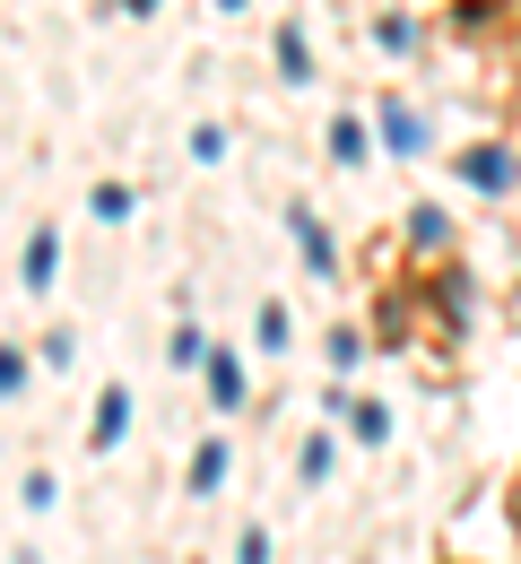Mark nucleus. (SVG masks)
I'll list each match as a JSON object with an SVG mask.
<instances>
[{
    "label": "nucleus",
    "mask_w": 521,
    "mask_h": 564,
    "mask_svg": "<svg viewBox=\"0 0 521 564\" xmlns=\"http://www.w3.org/2000/svg\"><path fill=\"white\" fill-rule=\"evenodd\" d=\"M287 235H296V252L313 261V270H322V279L339 270V243H330V226H322L313 209H287Z\"/></svg>",
    "instance_id": "f257e3e1"
},
{
    "label": "nucleus",
    "mask_w": 521,
    "mask_h": 564,
    "mask_svg": "<svg viewBox=\"0 0 521 564\" xmlns=\"http://www.w3.org/2000/svg\"><path fill=\"white\" fill-rule=\"evenodd\" d=\"M53 270H62V235H53V226H35V235H26V252H18V279L44 295V286H53Z\"/></svg>",
    "instance_id": "f03ea898"
},
{
    "label": "nucleus",
    "mask_w": 521,
    "mask_h": 564,
    "mask_svg": "<svg viewBox=\"0 0 521 564\" xmlns=\"http://www.w3.org/2000/svg\"><path fill=\"white\" fill-rule=\"evenodd\" d=\"M122 434H131V391H122V382H105V400H96V425H87V443H96V452H113Z\"/></svg>",
    "instance_id": "7ed1b4c3"
},
{
    "label": "nucleus",
    "mask_w": 521,
    "mask_h": 564,
    "mask_svg": "<svg viewBox=\"0 0 521 564\" xmlns=\"http://www.w3.org/2000/svg\"><path fill=\"white\" fill-rule=\"evenodd\" d=\"M382 148H391V156H417V148H426V122H417L409 105H382Z\"/></svg>",
    "instance_id": "20e7f679"
},
{
    "label": "nucleus",
    "mask_w": 521,
    "mask_h": 564,
    "mask_svg": "<svg viewBox=\"0 0 521 564\" xmlns=\"http://www.w3.org/2000/svg\"><path fill=\"white\" fill-rule=\"evenodd\" d=\"M200 373H209V400H218V409H243V365H235L226 348H209V365H200Z\"/></svg>",
    "instance_id": "39448f33"
},
{
    "label": "nucleus",
    "mask_w": 521,
    "mask_h": 564,
    "mask_svg": "<svg viewBox=\"0 0 521 564\" xmlns=\"http://www.w3.org/2000/svg\"><path fill=\"white\" fill-rule=\"evenodd\" d=\"M460 174H469L478 192H504V183H513V156H504V148H478V156H460Z\"/></svg>",
    "instance_id": "423d86ee"
},
{
    "label": "nucleus",
    "mask_w": 521,
    "mask_h": 564,
    "mask_svg": "<svg viewBox=\"0 0 521 564\" xmlns=\"http://www.w3.org/2000/svg\"><path fill=\"white\" fill-rule=\"evenodd\" d=\"M218 478H226V443H200L192 452V495H218Z\"/></svg>",
    "instance_id": "0eeeda50"
},
{
    "label": "nucleus",
    "mask_w": 521,
    "mask_h": 564,
    "mask_svg": "<svg viewBox=\"0 0 521 564\" xmlns=\"http://www.w3.org/2000/svg\"><path fill=\"white\" fill-rule=\"evenodd\" d=\"M330 156L339 165H366V122H330Z\"/></svg>",
    "instance_id": "6e6552de"
},
{
    "label": "nucleus",
    "mask_w": 521,
    "mask_h": 564,
    "mask_svg": "<svg viewBox=\"0 0 521 564\" xmlns=\"http://www.w3.org/2000/svg\"><path fill=\"white\" fill-rule=\"evenodd\" d=\"M87 209L105 217V226H122V217H131V183H96V200H87Z\"/></svg>",
    "instance_id": "1a4fd4ad"
},
{
    "label": "nucleus",
    "mask_w": 521,
    "mask_h": 564,
    "mask_svg": "<svg viewBox=\"0 0 521 564\" xmlns=\"http://www.w3.org/2000/svg\"><path fill=\"white\" fill-rule=\"evenodd\" d=\"M279 70H287V78H313V62H304V35H296V26H279Z\"/></svg>",
    "instance_id": "9d476101"
},
{
    "label": "nucleus",
    "mask_w": 521,
    "mask_h": 564,
    "mask_svg": "<svg viewBox=\"0 0 521 564\" xmlns=\"http://www.w3.org/2000/svg\"><path fill=\"white\" fill-rule=\"evenodd\" d=\"M330 469H339V452H330V443H322V434H313V443H304V487H322V478H330Z\"/></svg>",
    "instance_id": "9b49d317"
},
{
    "label": "nucleus",
    "mask_w": 521,
    "mask_h": 564,
    "mask_svg": "<svg viewBox=\"0 0 521 564\" xmlns=\"http://www.w3.org/2000/svg\"><path fill=\"white\" fill-rule=\"evenodd\" d=\"M348 434H357V443H382V434H391V409H382V400H366V409H357V425H348Z\"/></svg>",
    "instance_id": "f8f14e48"
},
{
    "label": "nucleus",
    "mask_w": 521,
    "mask_h": 564,
    "mask_svg": "<svg viewBox=\"0 0 521 564\" xmlns=\"http://www.w3.org/2000/svg\"><path fill=\"white\" fill-rule=\"evenodd\" d=\"M26 391V348H0V400H18Z\"/></svg>",
    "instance_id": "ddd939ff"
},
{
    "label": "nucleus",
    "mask_w": 521,
    "mask_h": 564,
    "mask_svg": "<svg viewBox=\"0 0 521 564\" xmlns=\"http://www.w3.org/2000/svg\"><path fill=\"white\" fill-rule=\"evenodd\" d=\"M409 235H417V243L435 252V243H444V209H409Z\"/></svg>",
    "instance_id": "4468645a"
},
{
    "label": "nucleus",
    "mask_w": 521,
    "mask_h": 564,
    "mask_svg": "<svg viewBox=\"0 0 521 564\" xmlns=\"http://www.w3.org/2000/svg\"><path fill=\"white\" fill-rule=\"evenodd\" d=\"M174 365H209V339H200V330H192V322H183V330H174Z\"/></svg>",
    "instance_id": "2eb2a0df"
},
{
    "label": "nucleus",
    "mask_w": 521,
    "mask_h": 564,
    "mask_svg": "<svg viewBox=\"0 0 521 564\" xmlns=\"http://www.w3.org/2000/svg\"><path fill=\"white\" fill-rule=\"evenodd\" d=\"M330 365H339V373H357V365H366V339H357V330H339V339H330Z\"/></svg>",
    "instance_id": "dca6fc26"
},
{
    "label": "nucleus",
    "mask_w": 521,
    "mask_h": 564,
    "mask_svg": "<svg viewBox=\"0 0 521 564\" xmlns=\"http://www.w3.org/2000/svg\"><path fill=\"white\" fill-rule=\"evenodd\" d=\"M192 156H200V165H218V156H226V131H218V122H200V131H192Z\"/></svg>",
    "instance_id": "f3484780"
},
{
    "label": "nucleus",
    "mask_w": 521,
    "mask_h": 564,
    "mask_svg": "<svg viewBox=\"0 0 521 564\" xmlns=\"http://www.w3.org/2000/svg\"><path fill=\"white\" fill-rule=\"evenodd\" d=\"M235 564H270V530H243V539H235Z\"/></svg>",
    "instance_id": "a211bd4d"
},
{
    "label": "nucleus",
    "mask_w": 521,
    "mask_h": 564,
    "mask_svg": "<svg viewBox=\"0 0 521 564\" xmlns=\"http://www.w3.org/2000/svg\"><path fill=\"white\" fill-rule=\"evenodd\" d=\"M122 9H156V0H122Z\"/></svg>",
    "instance_id": "6ab92c4d"
}]
</instances>
